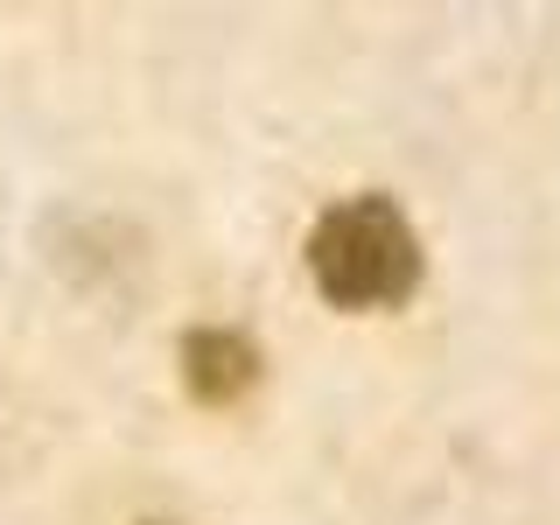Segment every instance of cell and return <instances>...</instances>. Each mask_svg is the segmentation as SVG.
I'll return each mask as SVG.
<instances>
[{"label": "cell", "instance_id": "obj_1", "mask_svg": "<svg viewBox=\"0 0 560 525\" xmlns=\"http://www.w3.org/2000/svg\"><path fill=\"white\" fill-rule=\"evenodd\" d=\"M308 273L337 308H399L420 288V238L393 197H343L308 232Z\"/></svg>", "mask_w": 560, "mask_h": 525}, {"label": "cell", "instance_id": "obj_2", "mask_svg": "<svg viewBox=\"0 0 560 525\" xmlns=\"http://www.w3.org/2000/svg\"><path fill=\"white\" fill-rule=\"evenodd\" d=\"M253 378H259V350L238 329H189L183 337V385L203 407H232V399L253 393Z\"/></svg>", "mask_w": 560, "mask_h": 525}]
</instances>
